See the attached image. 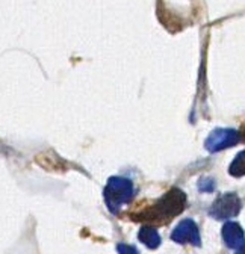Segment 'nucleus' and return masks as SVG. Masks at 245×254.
I'll use <instances>...</instances> for the list:
<instances>
[{"instance_id":"obj_1","label":"nucleus","mask_w":245,"mask_h":254,"mask_svg":"<svg viewBox=\"0 0 245 254\" xmlns=\"http://www.w3.org/2000/svg\"><path fill=\"white\" fill-rule=\"evenodd\" d=\"M185 204H186V195L179 188H173L151 207L139 212V215H135L133 218L138 221L150 222L148 226H151L153 222H168L176 215L183 212Z\"/></svg>"},{"instance_id":"obj_2","label":"nucleus","mask_w":245,"mask_h":254,"mask_svg":"<svg viewBox=\"0 0 245 254\" xmlns=\"http://www.w3.org/2000/svg\"><path fill=\"white\" fill-rule=\"evenodd\" d=\"M133 194L135 189L132 182L122 177H111L103 190L106 206L112 213H117L121 206L129 203L133 198Z\"/></svg>"},{"instance_id":"obj_3","label":"nucleus","mask_w":245,"mask_h":254,"mask_svg":"<svg viewBox=\"0 0 245 254\" xmlns=\"http://www.w3.org/2000/svg\"><path fill=\"white\" fill-rule=\"evenodd\" d=\"M241 141V135L233 129H215L207 139H206V148L212 153L221 151L224 148H229Z\"/></svg>"},{"instance_id":"obj_4","label":"nucleus","mask_w":245,"mask_h":254,"mask_svg":"<svg viewBox=\"0 0 245 254\" xmlns=\"http://www.w3.org/2000/svg\"><path fill=\"white\" fill-rule=\"evenodd\" d=\"M239 209H241V203H239L238 195L233 192H229V194L221 195L215 203H213V206L210 207L209 212L217 219H227V218L238 215Z\"/></svg>"},{"instance_id":"obj_5","label":"nucleus","mask_w":245,"mask_h":254,"mask_svg":"<svg viewBox=\"0 0 245 254\" xmlns=\"http://www.w3.org/2000/svg\"><path fill=\"white\" fill-rule=\"evenodd\" d=\"M171 239L179 244H192L195 247L201 245L198 227L192 219H183L180 224L173 230Z\"/></svg>"},{"instance_id":"obj_6","label":"nucleus","mask_w":245,"mask_h":254,"mask_svg":"<svg viewBox=\"0 0 245 254\" xmlns=\"http://www.w3.org/2000/svg\"><path fill=\"white\" fill-rule=\"evenodd\" d=\"M223 238L226 245L232 250H239L241 247H244V230L238 222H226L223 227Z\"/></svg>"},{"instance_id":"obj_7","label":"nucleus","mask_w":245,"mask_h":254,"mask_svg":"<svg viewBox=\"0 0 245 254\" xmlns=\"http://www.w3.org/2000/svg\"><path fill=\"white\" fill-rule=\"evenodd\" d=\"M138 238L144 245H147L151 250H155V248H158L161 245V238H159L158 230L153 226H148V224H145V226H142L139 229Z\"/></svg>"},{"instance_id":"obj_8","label":"nucleus","mask_w":245,"mask_h":254,"mask_svg":"<svg viewBox=\"0 0 245 254\" xmlns=\"http://www.w3.org/2000/svg\"><path fill=\"white\" fill-rule=\"evenodd\" d=\"M229 173L235 177L245 176V150L238 153V156L233 159V162L229 168Z\"/></svg>"},{"instance_id":"obj_9","label":"nucleus","mask_w":245,"mask_h":254,"mask_svg":"<svg viewBox=\"0 0 245 254\" xmlns=\"http://www.w3.org/2000/svg\"><path fill=\"white\" fill-rule=\"evenodd\" d=\"M117 250H118V254H138V251L133 247L124 245V244H120L117 247Z\"/></svg>"},{"instance_id":"obj_10","label":"nucleus","mask_w":245,"mask_h":254,"mask_svg":"<svg viewBox=\"0 0 245 254\" xmlns=\"http://www.w3.org/2000/svg\"><path fill=\"white\" fill-rule=\"evenodd\" d=\"M213 186H215V183H213L212 180H209V179H203V180H200V188H201L203 190H212V189H213Z\"/></svg>"},{"instance_id":"obj_11","label":"nucleus","mask_w":245,"mask_h":254,"mask_svg":"<svg viewBox=\"0 0 245 254\" xmlns=\"http://www.w3.org/2000/svg\"><path fill=\"white\" fill-rule=\"evenodd\" d=\"M236 254H245V245H244V247H241V248L236 251Z\"/></svg>"},{"instance_id":"obj_12","label":"nucleus","mask_w":245,"mask_h":254,"mask_svg":"<svg viewBox=\"0 0 245 254\" xmlns=\"http://www.w3.org/2000/svg\"><path fill=\"white\" fill-rule=\"evenodd\" d=\"M242 138L245 139V129H244V133H242Z\"/></svg>"}]
</instances>
